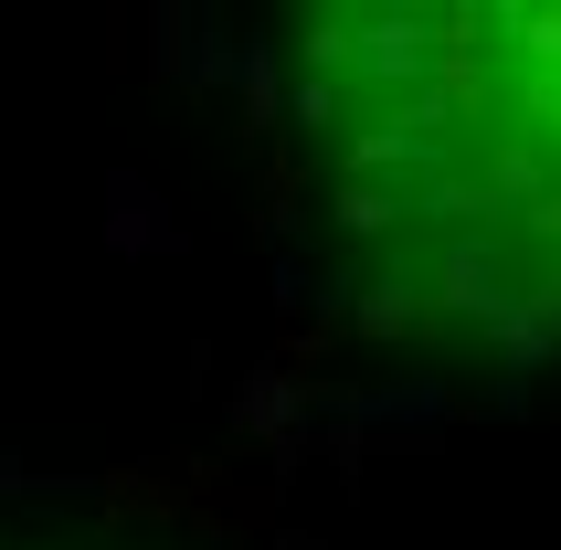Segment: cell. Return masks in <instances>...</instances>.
I'll list each match as a JSON object with an SVG mask.
<instances>
[{
	"mask_svg": "<svg viewBox=\"0 0 561 550\" xmlns=\"http://www.w3.org/2000/svg\"><path fill=\"white\" fill-rule=\"evenodd\" d=\"M286 106L340 275L413 339L561 350V0H286Z\"/></svg>",
	"mask_w": 561,
	"mask_h": 550,
	"instance_id": "obj_1",
	"label": "cell"
}]
</instances>
